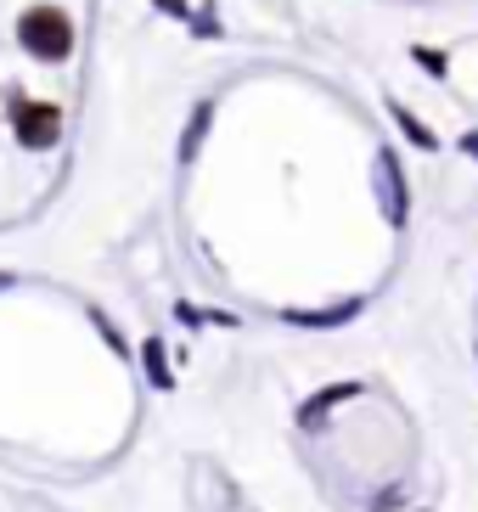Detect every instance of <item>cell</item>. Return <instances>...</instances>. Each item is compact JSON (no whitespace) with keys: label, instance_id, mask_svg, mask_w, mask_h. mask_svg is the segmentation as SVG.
Returning a JSON list of instances; mask_svg holds the SVG:
<instances>
[{"label":"cell","instance_id":"cell-7","mask_svg":"<svg viewBox=\"0 0 478 512\" xmlns=\"http://www.w3.org/2000/svg\"><path fill=\"white\" fill-rule=\"evenodd\" d=\"M158 12H169V17H186V0H158Z\"/></svg>","mask_w":478,"mask_h":512},{"label":"cell","instance_id":"cell-1","mask_svg":"<svg viewBox=\"0 0 478 512\" xmlns=\"http://www.w3.org/2000/svg\"><path fill=\"white\" fill-rule=\"evenodd\" d=\"M17 46L40 62H62L74 51V17L62 12V6H29V12L17 17Z\"/></svg>","mask_w":478,"mask_h":512},{"label":"cell","instance_id":"cell-2","mask_svg":"<svg viewBox=\"0 0 478 512\" xmlns=\"http://www.w3.org/2000/svg\"><path fill=\"white\" fill-rule=\"evenodd\" d=\"M12 130L23 147H51V141L62 136V113L51 102H29V96H12Z\"/></svg>","mask_w":478,"mask_h":512},{"label":"cell","instance_id":"cell-6","mask_svg":"<svg viewBox=\"0 0 478 512\" xmlns=\"http://www.w3.org/2000/svg\"><path fill=\"white\" fill-rule=\"evenodd\" d=\"M147 361H152V377H158V383H169V372H164V349L147 344Z\"/></svg>","mask_w":478,"mask_h":512},{"label":"cell","instance_id":"cell-8","mask_svg":"<svg viewBox=\"0 0 478 512\" xmlns=\"http://www.w3.org/2000/svg\"><path fill=\"white\" fill-rule=\"evenodd\" d=\"M462 147H467V152H473V158H478V136H462Z\"/></svg>","mask_w":478,"mask_h":512},{"label":"cell","instance_id":"cell-4","mask_svg":"<svg viewBox=\"0 0 478 512\" xmlns=\"http://www.w3.org/2000/svg\"><path fill=\"white\" fill-rule=\"evenodd\" d=\"M389 113H394V124H400L405 136L417 141V147H428V152H434V147H439V136H428V124H422V119H411V107H400V102H389Z\"/></svg>","mask_w":478,"mask_h":512},{"label":"cell","instance_id":"cell-5","mask_svg":"<svg viewBox=\"0 0 478 512\" xmlns=\"http://www.w3.org/2000/svg\"><path fill=\"white\" fill-rule=\"evenodd\" d=\"M203 130H209V107H197L192 130H186V141H180V152H186V158H192V152H197V141H203Z\"/></svg>","mask_w":478,"mask_h":512},{"label":"cell","instance_id":"cell-3","mask_svg":"<svg viewBox=\"0 0 478 512\" xmlns=\"http://www.w3.org/2000/svg\"><path fill=\"white\" fill-rule=\"evenodd\" d=\"M377 192H383V209H389V226H405V181H400V164H394V152H377Z\"/></svg>","mask_w":478,"mask_h":512},{"label":"cell","instance_id":"cell-9","mask_svg":"<svg viewBox=\"0 0 478 512\" xmlns=\"http://www.w3.org/2000/svg\"><path fill=\"white\" fill-rule=\"evenodd\" d=\"M0 287H6V271H0Z\"/></svg>","mask_w":478,"mask_h":512}]
</instances>
